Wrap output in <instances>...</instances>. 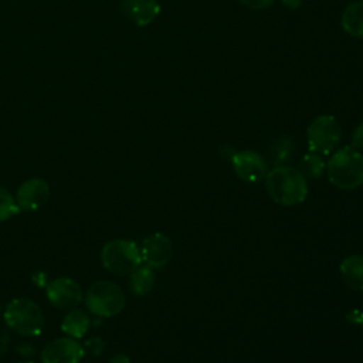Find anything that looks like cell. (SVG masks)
I'll list each match as a JSON object with an SVG mask.
<instances>
[{
  "label": "cell",
  "instance_id": "52a82bcc",
  "mask_svg": "<svg viewBox=\"0 0 363 363\" xmlns=\"http://www.w3.org/2000/svg\"><path fill=\"white\" fill-rule=\"evenodd\" d=\"M45 295L48 302L60 311H71L82 301L81 285L68 277H60L48 282Z\"/></svg>",
  "mask_w": 363,
  "mask_h": 363
},
{
  "label": "cell",
  "instance_id": "83f0119b",
  "mask_svg": "<svg viewBox=\"0 0 363 363\" xmlns=\"http://www.w3.org/2000/svg\"><path fill=\"white\" fill-rule=\"evenodd\" d=\"M0 315H1V305H0Z\"/></svg>",
  "mask_w": 363,
  "mask_h": 363
},
{
  "label": "cell",
  "instance_id": "ffe728a7",
  "mask_svg": "<svg viewBox=\"0 0 363 363\" xmlns=\"http://www.w3.org/2000/svg\"><path fill=\"white\" fill-rule=\"evenodd\" d=\"M82 346H84L85 354H89L92 357H98L105 350V340L101 336H94V337L88 339L85 342V345H82Z\"/></svg>",
  "mask_w": 363,
  "mask_h": 363
},
{
  "label": "cell",
  "instance_id": "e0dca14e",
  "mask_svg": "<svg viewBox=\"0 0 363 363\" xmlns=\"http://www.w3.org/2000/svg\"><path fill=\"white\" fill-rule=\"evenodd\" d=\"M295 152V143L292 138L281 136L269 147V160L274 166L286 164Z\"/></svg>",
  "mask_w": 363,
  "mask_h": 363
},
{
  "label": "cell",
  "instance_id": "ba28073f",
  "mask_svg": "<svg viewBox=\"0 0 363 363\" xmlns=\"http://www.w3.org/2000/svg\"><path fill=\"white\" fill-rule=\"evenodd\" d=\"M234 173L247 183H258L265 179L268 166L265 159L254 150H238L230 157Z\"/></svg>",
  "mask_w": 363,
  "mask_h": 363
},
{
  "label": "cell",
  "instance_id": "484cf974",
  "mask_svg": "<svg viewBox=\"0 0 363 363\" xmlns=\"http://www.w3.org/2000/svg\"><path fill=\"white\" fill-rule=\"evenodd\" d=\"M108 363H132V362H130V359L126 354L119 353V354H115L113 357H111Z\"/></svg>",
  "mask_w": 363,
  "mask_h": 363
},
{
  "label": "cell",
  "instance_id": "7402d4cb",
  "mask_svg": "<svg viewBox=\"0 0 363 363\" xmlns=\"http://www.w3.org/2000/svg\"><path fill=\"white\" fill-rule=\"evenodd\" d=\"M350 146H353L354 149H357L360 152L363 150V122H360L354 128L352 138H350Z\"/></svg>",
  "mask_w": 363,
  "mask_h": 363
},
{
  "label": "cell",
  "instance_id": "d4e9b609",
  "mask_svg": "<svg viewBox=\"0 0 363 363\" xmlns=\"http://www.w3.org/2000/svg\"><path fill=\"white\" fill-rule=\"evenodd\" d=\"M284 7L289 10H298L302 6V0H279Z\"/></svg>",
  "mask_w": 363,
  "mask_h": 363
},
{
  "label": "cell",
  "instance_id": "3957f363",
  "mask_svg": "<svg viewBox=\"0 0 363 363\" xmlns=\"http://www.w3.org/2000/svg\"><path fill=\"white\" fill-rule=\"evenodd\" d=\"M3 319L9 329L23 336H40L45 326L41 308L28 298L11 299L3 311Z\"/></svg>",
  "mask_w": 363,
  "mask_h": 363
},
{
  "label": "cell",
  "instance_id": "d6986e66",
  "mask_svg": "<svg viewBox=\"0 0 363 363\" xmlns=\"http://www.w3.org/2000/svg\"><path fill=\"white\" fill-rule=\"evenodd\" d=\"M20 211L16 197L4 187H0V221L14 217Z\"/></svg>",
  "mask_w": 363,
  "mask_h": 363
},
{
  "label": "cell",
  "instance_id": "8992f818",
  "mask_svg": "<svg viewBox=\"0 0 363 363\" xmlns=\"http://www.w3.org/2000/svg\"><path fill=\"white\" fill-rule=\"evenodd\" d=\"M340 139L342 128L333 115H319L308 125L306 142L311 152L328 156L336 150Z\"/></svg>",
  "mask_w": 363,
  "mask_h": 363
},
{
  "label": "cell",
  "instance_id": "9c48e42d",
  "mask_svg": "<svg viewBox=\"0 0 363 363\" xmlns=\"http://www.w3.org/2000/svg\"><path fill=\"white\" fill-rule=\"evenodd\" d=\"M85 356L84 346L74 337H57L41 350L43 363H79Z\"/></svg>",
  "mask_w": 363,
  "mask_h": 363
},
{
  "label": "cell",
  "instance_id": "9a60e30c",
  "mask_svg": "<svg viewBox=\"0 0 363 363\" xmlns=\"http://www.w3.org/2000/svg\"><path fill=\"white\" fill-rule=\"evenodd\" d=\"M91 319L89 315L78 308H74L68 311V313L64 316L61 322V330L68 335L69 337L79 339L89 330Z\"/></svg>",
  "mask_w": 363,
  "mask_h": 363
},
{
  "label": "cell",
  "instance_id": "ac0fdd59",
  "mask_svg": "<svg viewBox=\"0 0 363 363\" xmlns=\"http://www.w3.org/2000/svg\"><path fill=\"white\" fill-rule=\"evenodd\" d=\"M326 169V162L322 155L315 152L305 153L298 164V170L305 176L311 179H319Z\"/></svg>",
  "mask_w": 363,
  "mask_h": 363
},
{
  "label": "cell",
  "instance_id": "30bf717a",
  "mask_svg": "<svg viewBox=\"0 0 363 363\" xmlns=\"http://www.w3.org/2000/svg\"><path fill=\"white\" fill-rule=\"evenodd\" d=\"M140 248L142 261L152 268H162L173 257L172 240L163 233H153L143 238Z\"/></svg>",
  "mask_w": 363,
  "mask_h": 363
},
{
  "label": "cell",
  "instance_id": "7a4b0ae2",
  "mask_svg": "<svg viewBox=\"0 0 363 363\" xmlns=\"http://www.w3.org/2000/svg\"><path fill=\"white\" fill-rule=\"evenodd\" d=\"M329 182L340 190H354L363 184V153L347 145L336 149L326 162Z\"/></svg>",
  "mask_w": 363,
  "mask_h": 363
},
{
  "label": "cell",
  "instance_id": "5bb4252c",
  "mask_svg": "<svg viewBox=\"0 0 363 363\" xmlns=\"http://www.w3.org/2000/svg\"><path fill=\"white\" fill-rule=\"evenodd\" d=\"M339 272L343 281L354 291H363V257L347 255L339 265Z\"/></svg>",
  "mask_w": 363,
  "mask_h": 363
},
{
  "label": "cell",
  "instance_id": "6da1fadb",
  "mask_svg": "<svg viewBox=\"0 0 363 363\" xmlns=\"http://www.w3.org/2000/svg\"><path fill=\"white\" fill-rule=\"evenodd\" d=\"M264 182L268 196L281 206H298L308 196L306 177L288 164L274 166L268 170Z\"/></svg>",
  "mask_w": 363,
  "mask_h": 363
},
{
  "label": "cell",
  "instance_id": "cb8c5ba5",
  "mask_svg": "<svg viewBox=\"0 0 363 363\" xmlns=\"http://www.w3.org/2000/svg\"><path fill=\"white\" fill-rule=\"evenodd\" d=\"M9 342H10V336H9V333H7L6 330H3V329H1V330H0V353L6 352Z\"/></svg>",
  "mask_w": 363,
  "mask_h": 363
},
{
  "label": "cell",
  "instance_id": "277c9868",
  "mask_svg": "<svg viewBox=\"0 0 363 363\" xmlns=\"http://www.w3.org/2000/svg\"><path fill=\"white\" fill-rule=\"evenodd\" d=\"M101 261L106 271L119 277L129 275L143 262L136 242L125 238L108 241L101 250Z\"/></svg>",
  "mask_w": 363,
  "mask_h": 363
},
{
  "label": "cell",
  "instance_id": "2e32d148",
  "mask_svg": "<svg viewBox=\"0 0 363 363\" xmlns=\"http://www.w3.org/2000/svg\"><path fill=\"white\" fill-rule=\"evenodd\" d=\"M155 286V272L149 265H139L135 271L129 274V288L136 296H143L149 294Z\"/></svg>",
  "mask_w": 363,
  "mask_h": 363
},
{
  "label": "cell",
  "instance_id": "5b68a950",
  "mask_svg": "<svg viewBox=\"0 0 363 363\" xmlns=\"http://www.w3.org/2000/svg\"><path fill=\"white\" fill-rule=\"evenodd\" d=\"M88 311L99 318H112L122 312L126 303L123 289L112 281H96L85 294Z\"/></svg>",
  "mask_w": 363,
  "mask_h": 363
},
{
  "label": "cell",
  "instance_id": "44dd1931",
  "mask_svg": "<svg viewBox=\"0 0 363 363\" xmlns=\"http://www.w3.org/2000/svg\"><path fill=\"white\" fill-rule=\"evenodd\" d=\"M237 1L251 10H265L275 3V0H237Z\"/></svg>",
  "mask_w": 363,
  "mask_h": 363
},
{
  "label": "cell",
  "instance_id": "7c38bea8",
  "mask_svg": "<svg viewBox=\"0 0 363 363\" xmlns=\"http://www.w3.org/2000/svg\"><path fill=\"white\" fill-rule=\"evenodd\" d=\"M121 13L139 27L153 23L160 14V3L157 0H122Z\"/></svg>",
  "mask_w": 363,
  "mask_h": 363
},
{
  "label": "cell",
  "instance_id": "4316f807",
  "mask_svg": "<svg viewBox=\"0 0 363 363\" xmlns=\"http://www.w3.org/2000/svg\"><path fill=\"white\" fill-rule=\"evenodd\" d=\"M20 363H33V362H20Z\"/></svg>",
  "mask_w": 363,
  "mask_h": 363
},
{
  "label": "cell",
  "instance_id": "603a6c76",
  "mask_svg": "<svg viewBox=\"0 0 363 363\" xmlns=\"http://www.w3.org/2000/svg\"><path fill=\"white\" fill-rule=\"evenodd\" d=\"M346 319L352 323H356V325H360L362 329H363V309H354L352 312L347 313Z\"/></svg>",
  "mask_w": 363,
  "mask_h": 363
},
{
  "label": "cell",
  "instance_id": "4fadbf2b",
  "mask_svg": "<svg viewBox=\"0 0 363 363\" xmlns=\"http://www.w3.org/2000/svg\"><path fill=\"white\" fill-rule=\"evenodd\" d=\"M342 30L354 38H363V0L349 3L340 16Z\"/></svg>",
  "mask_w": 363,
  "mask_h": 363
},
{
  "label": "cell",
  "instance_id": "8fae6325",
  "mask_svg": "<svg viewBox=\"0 0 363 363\" xmlns=\"http://www.w3.org/2000/svg\"><path fill=\"white\" fill-rule=\"evenodd\" d=\"M50 197V184L41 177H31L20 184L16 201L20 210L35 211L45 204Z\"/></svg>",
  "mask_w": 363,
  "mask_h": 363
}]
</instances>
